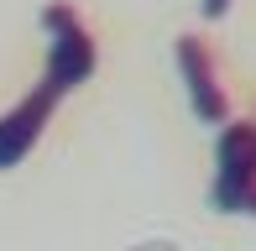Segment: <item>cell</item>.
Wrapping results in <instances>:
<instances>
[{
  "instance_id": "cell-4",
  "label": "cell",
  "mask_w": 256,
  "mask_h": 251,
  "mask_svg": "<svg viewBox=\"0 0 256 251\" xmlns=\"http://www.w3.org/2000/svg\"><path fill=\"white\" fill-rule=\"evenodd\" d=\"M58 100H63V89H58L52 78H42V84L32 89L16 110H6V116H0V168H16L21 157L37 146V136H42V126L52 120Z\"/></svg>"
},
{
  "instance_id": "cell-1",
  "label": "cell",
  "mask_w": 256,
  "mask_h": 251,
  "mask_svg": "<svg viewBox=\"0 0 256 251\" xmlns=\"http://www.w3.org/2000/svg\"><path fill=\"white\" fill-rule=\"evenodd\" d=\"M220 214H256V120H225L214 142V188Z\"/></svg>"
},
{
  "instance_id": "cell-5",
  "label": "cell",
  "mask_w": 256,
  "mask_h": 251,
  "mask_svg": "<svg viewBox=\"0 0 256 251\" xmlns=\"http://www.w3.org/2000/svg\"><path fill=\"white\" fill-rule=\"evenodd\" d=\"M199 10H204V16H209V21H220V16H225V10H230V0H204V6H199Z\"/></svg>"
},
{
  "instance_id": "cell-3",
  "label": "cell",
  "mask_w": 256,
  "mask_h": 251,
  "mask_svg": "<svg viewBox=\"0 0 256 251\" xmlns=\"http://www.w3.org/2000/svg\"><path fill=\"white\" fill-rule=\"evenodd\" d=\"M178 68H183V84H188L194 116L204 126H225L230 120V94H225V84H220V63H214V52H209V42L194 37V32H183L178 37Z\"/></svg>"
},
{
  "instance_id": "cell-2",
  "label": "cell",
  "mask_w": 256,
  "mask_h": 251,
  "mask_svg": "<svg viewBox=\"0 0 256 251\" xmlns=\"http://www.w3.org/2000/svg\"><path fill=\"white\" fill-rule=\"evenodd\" d=\"M42 26H48V37H52L48 74H42V78H52V84L68 94V89H78L89 74H94V63H100L94 37H89V26L78 21V10L68 6V0H52V6L42 10Z\"/></svg>"
}]
</instances>
